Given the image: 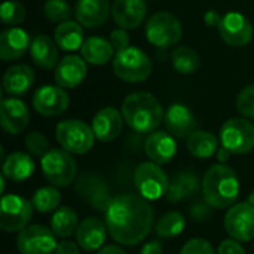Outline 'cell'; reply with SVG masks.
Wrapping results in <instances>:
<instances>
[{
	"instance_id": "obj_1",
	"label": "cell",
	"mask_w": 254,
	"mask_h": 254,
	"mask_svg": "<svg viewBox=\"0 0 254 254\" xmlns=\"http://www.w3.org/2000/svg\"><path fill=\"white\" fill-rule=\"evenodd\" d=\"M109 235L121 246H137L152 231L155 213L140 193H122L110 199L106 208Z\"/></svg>"
},
{
	"instance_id": "obj_2",
	"label": "cell",
	"mask_w": 254,
	"mask_h": 254,
	"mask_svg": "<svg viewBox=\"0 0 254 254\" xmlns=\"http://www.w3.org/2000/svg\"><path fill=\"white\" fill-rule=\"evenodd\" d=\"M121 112L127 125L140 134L155 132L165 118V112L158 98L144 91L129 94L124 100Z\"/></svg>"
},
{
	"instance_id": "obj_3",
	"label": "cell",
	"mask_w": 254,
	"mask_h": 254,
	"mask_svg": "<svg viewBox=\"0 0 254 254\" xmlns=\"http://www.w3.org/2000/svg\"><path fill=\"white\" fill-rule=\"evenodd\" d=\"M202 195L208 207L222 210L231 208L240 196V179L226 164H216L208 168L202 179Z\"/></svg>"
},
{
	"instance_id": "obj_4",
	"label": "cell",
	"mask_w": 254,
	"mask_h": 254,
	"mask_svg": "<svg viewBox=\"0 0 254 254\" xmlns=\"http://www.w3.org/2000/svg\"><path fill=\"white\" fill-rule=\"evenodd\" d=\"M112 61L115 74L125 82H143L152 73L150 58L135 46H128L116 52Z\"/></svg>"
},
{
	"instance_id": "obj_5",
	"label": "cell",
	"mask_w": 254,
	"mask_h": 254,
	"mask_svg": "<svg viewBox=\"0 0 254 254\" xmlns=\"http://www.w3.org/2000/svg\"><path fill=\"white\" fill-rule=\"evenodd\" d=\"M55 137L60 146L71 155L88 153L95 140L92 128L79 119L61 121L55 128Z\"/></svg>"
},
{
	"instance_id": "obj_6",
	"label": "cell",
	"mask_w": 254,
	"mask_h": 254,
	"mask_svg": "<svg viewBox=\"0 0 254 254\" xmlns=\"http://www.w3.org/2000/svg\"><path fill=\"white\" fill-rule=\"evenodd\" d=\"M45 179L55 188H67L76 179L77 167L71 153L64 149H51L40 158Z\"/></svg>"
},
{
	"instance_id": "obj_7",
	"label": "cell",
	"mask_w": 254,
	"mask_h": 254,
	"mask_svg": "<svg viewBox=\"0 0 254 254\" xmlns=\"http://www.w3.org/2000/svg\"><path fill=\"white\" fill-rule=\"evenodd\" d=\"M144 31L147 40L161 49L176 46L183 36L182 22L171 12H158L152 15L146 22Z\"/></svg>"
},
{
	"instance_id": "obj_8",
	"label": "cell",
	"mask_w": 254,
	"mask_h": 254,
	"mask_svg": "<svg viewBox=\"0 0 254 254\" xmlns=\"http://www.w3.org/2000/svg\"><path fill=\"white\" fill-rule=\"evenodd\" d=\"M134 185L138 193L147 201H156L167 195L170 180L156 162H141L134 171Z\"/></svg>"
},
{
	"instance_id": "obj_9",
	"label": "cell",
	"mask_w": 254,
	"mask_h": 254,
	"mask_svg": "<svg viewBox=\"0 0 254 254\" xmlns=\"http://www.w3.org/2000/svg\"><path fill=\"white\" fill-rule=\"evenodd\" d=\"M33 210V204L22 196L16 193L3 195L0 204V229L4 232L22 231L31 220Z\"/></svg>"
},
{
	"instance_id": "obj_10",
	"label": "cell",
	"mask_w": 254,
	"mask_h": 254,
	"mask_svg": "<svg viewBox=\"0 0 254 254\" xmlns=\"http://www.w3.org/2000/svg\"><path fill=\"white\" fill-rule=\"evenodd\" d=\"M220 143L235 155L252 152L254 149V124L241 118L226 121L220 129Z\"/></svg>"
},
{
	"instance_id": "obj_11",
	"label": "cell",
	"mask_w": 254,
	"mask_h": 254,
	"mask_svg": "<svg viewBox=\"0 0 254 254\" xmlns=\"http://www.w3.org/2000/svg\"><path fill=\"white\" fill-rule=\"evenodd\" d=\"M57 238L52 229L42 225H30L19 231L16 249L21 254H54L58 246Z\"/></svg>"
},
{
	"instance_id": "obj_12",
	"label": "cell",
	"mask_w": 254,
	"mask_h": 254,
	"mask_svg": "<svg viewBox=\"0 0 254 254\" xmlns=\"http://www.w3.org/2000/svg\"><path fill=\"white\" fill-rule=\"evenodd\" d=\"M225 229L228 235L240 243H249L254 238V207L247 202L234 204L225 216Z\"/></svg>"
},
{
	"instance_id": "obj_13",
	"label": "cell",
	"mask_w": 254,
	"mask_h": 254,
	"mask_svg": "<svg viewBox=\"0 0 254 254\" xmlns=\"http://www.w3.org/2000/svg\"><path fill=\"white\" fill-rule=\"evenodd\" d=\"M217 28L222 40L232 48L246 46L253 39V24L241 12H228L223 15Z\"/></svg>"
},
{
	"instance_id": "obj_14",
	"label": "cell",
	"mask_w": 254,
	"mask_h": 254,
	"mask_svg": "<svg viewBox=\"0 0 254 254\" xmlns=\"http://www.w3.org/2000/svg\"><path fill=\"white\" fill-rule=\"evenodd\" d=\"M70 98L64 88L58 85H46L33 95V107L43 116H58L68 107Z\"/></svg>"
},
{
	"instance_id": "obj_15",
	"label": "cell",
	"mask_w": 254,
	"mask_h": 254,
	"mask_svg": "<svg viewBox=\"0 0 254 254\" xmlns=\"http://www.w3.org/2000/svg\"><path fill=\"white\" fill-rule=\"evenodd\" d=\"M30 122L28 107L18 97H10L0 104V125L12 135L21 134Z\"/></svg>"
},
{
	"instance_id": "obj_16",
	"label": "cell",
	"mask_w": 254,
	"mask_h": 254,
	"mask_svg": "<svg viewBox=\"0 0 254 254\" xmlns=\"http://www.w3.org/2000/svg\"><path fill=\"white\" fill-rule=\"evenodd\" d=\"M124 115L116 107H103L92 119V131L95 138L101 143H110L116 140L124 128Z\"/></svg>"
},
{
	"instance_id": "obj_17",
	"label": "cell",
	"mask_w": 254,
	"mask_h": 254,
	"mask_svg": "<svg viewBox=\"0 0 254 254\" xmlns=\"http://www.w3.org/2000/svg\"><path fill=\"white\" fill-rule=\"evenodd\" d=\"M147 6L144 0H115L112 6L113 21L125 30L140 27L146 18Z\"/></svg>"
},
{
	"instance_id": "obj_18",
	"label": "cell",
	"mask_w": 254,
	"mask_h": 254,
	"mask_svg": "<svg viewBox=\"0 0 254 254\" xmlns=\"http://www.w3.org/2000/svg\"><path fill=\"white\" fill-rule=\"evenodd\" d=\"M164 122L167 131L176 138L189 137L196 131V119L192 110L180 103H174L167 109Z\"/></svg>"
},
{
	"instance_id": "obj_19",
	"label": "cell",
	"mask_w": 254,
	"mask_h": 254,
	"mask_svg": "<svg viewBox=\"0 0 254 254\" xmlns=\"http://www.w3.org/2000/svg\"><path fill=\"white\" fill-rule=\"evenodd\" d=\"M112 13L109 0H77L74 6L76 21L86 28H97L106 24Z\"/></svg>"
},
{
	"instance_id": "obj_20",
	"label": "cell",
	"mask_w": 254,
	"mask_h": 254,
	"mask_svg": "<svg viewBox=\"0 0 254 254\" xmlns=\"http://www.w3.org/2000/svg\"><path fill=\"white\" fill-rule=\"evenodd\" d=\"M144 152L152 162H156L159 165L168 164L174 159L177 153L176 137H173L167 131H155L146 138Z\"/></svg>"
},
{
	"instance_id": "obj_21",
	"label": "cell",
	"mask_w": 254,
	"mask_h": 254,
	"mask_svg": "<svg viewBox=\"0 0 254 254\" xmlns=\"http://www.w3.org/2000/svg\"><path fill=\"white\" fill-rule=\"evenodd\" d=\"M107 232L106 222L97 217H88L82 220L76 229V243L85 252H95L104 247Z\"/></svg>"
},
{
	"instance_id": "obj_22",
	"label": "cell",
	"mask_w": 254,
	"mask_h": 254,
	"mask_svg": "<svg viewBox=\"0 0 254 254\" xmlns=\"http://www.w3.org/2000/svg\"><path fill=\"white\" fill-rule=\"evenodd\" d=\"M86 61L77 55H68L63 58L55 67V83L61 88H76L86 77Z\"/></svg>"
},
{
	"instance_id": "obj_23",
	"label": "cell",
	"mask_w": 254,
	"mask_h": 254,
	"mask_svg": "<svg viewBox=\"0 0 254 254\" xmlns=\"http://www.w3.org/2000/svg\"><path fill=\"white\" fill-rule=\"evenodd\" d=\"M30 36L19 27H10L0 34V58L3 61H12L21 58L27 49H30Z\"/></svg>"
},
{
	"instance_id": "obj_24",
	"label": "cell",
	"mask_w": 254,
	"mask_h": 254,
	"mask_svg": "<svg viewBox=\"0 0 254 254\" xmlns=\"http://www.w3.org/2000/svg\"><path fill=\"white\" fill-rule=\"evenodd\" d=\"M34 83V71L27 64H16L6 70L3 76V89L10 97H19L30 91Z\"/></svg>"
},
{
	"instance_id": "obj_25",
	"label": "cell",
	"mask_w": 254,
	"mask_h": 254,
	"mask_svg": "<svg viewBox=\"0 0 254 254\" xmlns=\"http://www.w3.org/2000/svg\"><path fill=\"white\" fill-rule=\"evenodd\" d=\"M30 55L40 68L52 70L58 65V45L46 34H39L31 40Z\"/></svg>"
},
{
	"instance_id": "obj_26",
	"label": "cell",
	"mask_w": 254,
	"mask_h": 254,
	"mask_svg": "<svg viewBox=\"0 0 254 254\" xmlns=\"http://www.w3.org/2000/svg\"><path fill=\"white\" fill-rule=\"evenodd\" d=\"M34 161L30 153L13 152L3 159L1 174L12 182H24L34 173Z\"/></svg>"
},
{
	"instance_id": "obj_27",
	"label": "cell",
	"mask_w": 254,
	"mask_h": 254,
	"mask_svg": "<svg viewBox=\"0 0 254 254\" xmlns=\"http://www.w3.org/2000/svg\"><path fill=\"white\" fill-rule=\"evenodd\" d=\"M82 58L94 65H103L107 64L110 60L115 57V49L110 43V40L98 37V36H91L86 37L82 48H80Z\"/></svg>"
},
{
	"instance_id": "obj_28",
	"label": "cell",
	"mask_w": 254,
	"mask_h": 254,
	"mask_svg": "<svg viewBox=\"0 0 254 254\" xmlns=\"http://www.w3.org/2000/svg\"><path fill=\"white\" fill-rule=\"evenodd\" d=\"M83 28L77 21H64L60 22L58 27L55 28V43L58 45L60 49L67 51V52H73L82 48L85 37H83Z\"/></svg>"
},
{
	"instance_id": "obj_29",
	"label": "cell",
	"mask_w": 254,
	"mask_h": 254,
	"mask_svg": "<svg viewBox=\"0 0 254 254\" xmlns=\"http://www.w3.org/2000/svg\"><path fill=\"white\" fill-rule=\"evenodd\" d=\"M198 188H199L198 177L190 171H183L173 177L165 198L168 202L176 204V202H180V201L192 196L198 190Z\"/></svg>"
},
{
	"instance_id": "obj_30",
	"label": "cell",
	"mask_w": 254,
	"mask_h": 254,
	"mask_svg": "<svg viewBox=\"0 0 254 254\" xmlns=\"http://www.w3.org/2000/svg\"><path fill=\"white\" fill-rule=\"evenodd\" d=\"M188 150L193 158L208 159L219 150V140L208 131H195L188 137Z\"/></svg>"
},
{
	"instance_id": "obj_31",
	"label": "cell",
	"mask_w": 254,
	"mask_h": 254,
	"mask_svg": "<svg viewBox=\"0 0 254 254\" xmlns=\"http://www.w3.org/2000/svg\"><path fill=\"white\" fill-rule=\"evenodd\" d=\"M79 226L77 214L70 207H61L58 208L52 219H51V229L58 238H68L73 234H76V229Z\"/></svg>"
},
{
	"instance_id": "obj_32",
	"label": "cell",
	"mask_w": 254,
	"mask_h": 254,
	"mask_svg": "<svg viewBox=\"0 0 254 254\" xmlns=\"http://www.w3.org/2000/svg\"><path fill=\"white\" fill-rule=\"evenodd\" d=\"M171 63L177 73L180 74H192L198 71L201 65V58L198 52L189 46H179L171 54Z\"/></svg>"
},
{
	"instance_id": "obj_33",
	"label": "cell",
	"mask_w": 254,
	"mask_h": 254,
	"mask_svg": "<svg viewBox=\"0 0 254 254\" xmlns=\"http://www.w3.org/2000/svg\"><path fill=\"white\" fill-rule=\"evenodd\" d=\"M186 220L182 213L179 211H168L165 213L155 225V232L159 238H174L185 231Z\"/></svg>"
},
{
	"instance_id": "obj_34",
	"label": "cell",
	"mask_w": 254,
	"mask_h": 254,
	"mask_svg": "<svg viewBox=\"0 0 254 254\" xmlns=\"http://www.w3.org/2000/svg\"><path fill=\"white\" fill-rule=\"evenodd\" d=\"M61 202V193L55 186H45L34 192L31 198V204L39 213H51L57 211Z\"/></svg>"
},
{
	"instance_id": "obj_35",
	"label": "cell",
	"mask_w": 254,
	"mask_h": 254,
	"mask_svg": "<svg viewBox=\"0 0 254 254\" xmlns=\"http://www.w3.org/2000/svg\"><path fill=\"white\" fill-rule=\"evenodd\" d=\"M25 7L22 3L15 1V0H6L1 3L0 7V18L4 25L16 27L25 19Z\"/></svg>"
},
{
	"instance_id": "obj_36",
	"label": "cell",
	"mask_w": 254,
	"mask_h": 254,
	"mask_svg": "<svg viewBox=\"0 0 254 254\" xmlns=\"http://www.w3.org/2000/svg\"><path fill=\"white\" fill-rule=\"evenodd\" d=\"M45 16L52 22H64L71 16V7L65 0H48L43 4Z\"/></svg>"
},
{
	"instance_id": "obj_37",
	"label": "cell",
	"mask_w": 254,
	"mask_h": 254,
	"mask_svg": "<svg viewBox=\"0 0 254 254\" xmlns=\"http://www.w3.org/2000/svg\"><path fill=\"white\" fill-rule=\"evenodd\" d=\"M24 144H25L27 152L31 156H36V158H43L49 152V141H48V138L42 132H37V131L30 132L25 137Z\"/></svg>"
},
{
	"instance_id": "obj_38",
	"label": "cell",
	"mask_w": 254,
	"mask_h": 254,
	"mask_svg": "<svg viewBox=\"0 0 254 254\" xmlns=\"http://www.w3.org/2000/svg\"><path fill=\"white\" fill-rule=\"evenodd\" d=\"M237 109L243 116H246L249 119H254V85L246 86L238 94Z\"/></svg>"
},
{
	"instance_id": "obj_39",
	"label": "cell",
	"mask_w": 254,
	"mask_h": 254,
	"mask_svg": "<svg viewBox=\"0 0 254 254\" xmlns=\"http://www.w3.org/2000/svg\"><path fill=\"white\" fill-rule=\"evenodd\" d=\"M180 254H214V249L204 238H192L183 246Z\"/></svg>"
},
{
	"instance_id": "obj_40",
	"label": "cell",
	"mask_w": 254,
	"mask_h": 254,
	"mask_svg": "<svg viewBox=\"0 0 254 254\" xmlns=\"http://www.w3.org/2000/svg\"><path fill=\"white\" fill-rule=\"evenodd\" d=\"M109 40H110L115 52H119V51H122V49H125V48L129 46V36H128L127 30L125 28H121V27L112 31Z\"/></svg>"
},
{
	"instance_id": "obj_41",
	"label": "cell",
	"mask_w": 254,
	"mask_h": 254,
	"mask_svg": "<svg viewBox=\"0 0 254 254\" xmlns=\"http://www.w3.org/2000/svg\"><path fill=\"white\" fill-rule=\"evenodd\" d=\"M217 254H246V250L240 244V241L232 238V240H225L220 243L217 249Z\"/></svg>"
},
{
	"instance_id": "obj_42",
	"label": "cell",
	"mask_w": 254,
	"mask_h": 254,
	"mask_svg": "<svg viewBox=\"0 0 254 254\" xmlns=\"http://www.w3.org/2000/svg\"><path fill=\"white\" fill-rule=\"evenodd\" d=\"M54 254H80V247L77 243H71V241H61Z\"/></svg>"
},
{
	"instance_id": "obj_43",
	"label": "cell",
	"mask_w": 254,
	"mask_h": 254,
	"mask_svg": "<svg viewBox=\"0 0 254 254\" xmlns=\"http://www.w3.org/2000/svg\"><path fill=\"white\" fill-rule=\"evenodd\" d=\"M164 253V246L161 241H149L147 244L143 246L140 254H162Z\"/></svg>"
},
{
	"instance_id": "obj_44",
	"label": "cell",
	"mask_w": 254,
	"mask_h": 254,
	"mask_svg": "<svg viewBox=\"0 0 254 254\" xmlns=\"http://www.w3.org/2000/svg\"><path fill=\"white\" fill-rule=\"evenodd\" d=\"M204 21H205V24L210 25V27H219V24H220V21H222V16L217 13V10H208V12H205V15H204Z\"/></svg>"
},
{
	"instance_id": "obj_45",
	"label": "cell",
	"mask_w": 254,
	"mask_h": 254,
	"mask_svg": "<svg viewBox=\"0 0 254 254\" xmlns=\"http://www.w3.org/2000/svg\"><path fill=\"white\" fill-rule=\"evenodd\" d=\"M97 254H127L124 249H121L119 246L110 244V246H104L103 249H100V252Z\"/></svg>"
},
{
	"instance_id": "obj_46",
	"label": "cell",
	"mask_w": 254,
	"mask_h": 254,
	"mask_svg": "<svg viewBox=\"0 0 254 254\" xmlns=\"http://www.w3.org/2000/svg\"><path fill=\"white\" fill-rule=\"evenodd\" d=\"M229 155H231V152H229L226 147H223V146H222V149L217 150V159L220 161V164L226 162V161L229 159Z\"/></svg>"
},
{
	"instance_id": "obj_47",
	"label": "cell",
	"mask_w": 254,
	"mask_h": 254,
	"mask_svg": "<svg viewBox=\"0 0 254 254\" xmlns=\"http://www.w3.org/2000/svg\"><path fill=\"white\" fill-rule=\"evenodd\" d=\"M247 201H249V202H250V204L254 207V189L252 190V193H250V196H249V199H247Z\"/></svg>"
}]
</instances>
